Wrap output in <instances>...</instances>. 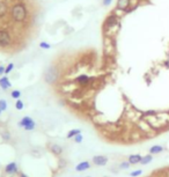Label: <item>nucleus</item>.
<instances>
[{
  "label": "nucleus",
  "instance_id": "nucleus-1",
  "mask_svg": "<svg viewBox=\"0 0 169 177\" xmlns=\"http://www.w3.org/2000/svg\"><path fill=\"white\" fill-rule=\"evenodd\" d=\"M9 15L13 22L18 25H22L27 21L28 18V8L23 1H16L14 2L12 7L9 8Z\"/></svg>",
  "mask_w": 169,
  "mask_h": 177
},
{
  "label": "nucleus",
  "instance_id": "nucleus-2",
  "mask_svg": "<svg viewBox=\"0 0 169 177\" xmlns=\"http://www.w3.org/2000/svg\"><path fill=\"white\" fill-rule=\"evenodd\" d=\"M59 78V72L58 68L56 66H50L44 73V80L46 84L49 85H53Z\"/></svg>",
  "mask_w": 169,
  "mask_h": 177
},
{
  "label": "nucleus",
  "instance_id": "nucleus-3",
  "mask_svg": "<svg viewBox=\"0 0 169 177\" xmlns=\"http://www.w3.org/2000/svg\"><path fill=\"white\" fill-rule=\"evenodd\" d=\"M13 38L7 29H0V48H7L12 44Z\"/></svg>",
  "mask_w": 169,
  "mask_h": 177
},
{
  "label": "nucleus",
  "instance_id": "nucleus-4",
  "mask_svg": "<svg viewBox=\"0 0 169 177\" xmlns=\"http://www.w3.org/2000/svg\"><path fill=\"white\" fill-rule=\"evenodd\" d=\"M20 126H22L25 130L27 131H33L34 129L36 127V123L34 122V119L31 117H29V116H26V117H23L21 119V122L19 123Z\"/></svg>",
  "mask_w": 169,
  "mask_h": 177
},
{
  "label": "nucleus",
  "instance_id": "nucleus-5",
  "mask_svg": "<svg viewBox=\"0 0 169 177\" xmlns=\"http://www.w3.org/2000/svg\"><path fill=\"white\" fill-rule=\"evenodd\" d=\"M117 23H118V19L115 16V15H110V16H108V18L105 19V21H104V30L114 28V27L116 26Z\"/></svg>",
  "mask_w": 169,
  "mask_h": 177
},
{
  "label": "nucleus",
  "instance_id": "nucleus-6",
  "mask_svg": "<svg viewBox=\"0 0 169 177\" xmlns=\"http://www.w3.org/2000/svg\"><path fill=\"white\" fill-rule=\"evenodd\" d=\"M9 14V7L6 0H0V20L5 19Z\"/></svg>",
  "mask_w": 169,
  "mask_h": 177
},
{
  "label": "nucleus",
  "instance_id": "nucleus-7",
  "mask_svg": "<svg viewBox=\"0 0 169 177\" xmlns=\"http://www.w3.org/2000/svg\"><path fill=\"white\" fill-rule=\"evenodd\" d=\"M131 0H117V4H116V7L117 9L122 11V12H126L129 11V8L131 6Z\"/></svg>",
  "mask_w": 169,
  "mask_h": 177
},
{
  "label": "nucleus",
  "instance_id": "nucleus-8",
  "mask_svg": "<svg viewBox=\"0 0 169 177\" xmlns=\"http://www.w3.org/2000/svg\"><path fill=\"white\" fill-rule=\"evenodd\" d=\"M93 163L98 167H102L108 163V157L104 156V155H96V156L93 157Z\"/></svg>",
  "mask_w": 169,
  "mask_h": 177
},
{
  "label": "nucleus",
  "instance_id": "nucleus-9",
  "mask_svg": "<svg viewBox=\"0 0 169 177\" xmlns=\"http://www.w3.org/2000/svg\"><path fill=\"white\" fill-rule=\"evenodd\" d=\"M91 81V79L88 77V75H85V74H82V75H79L78 78L75 79V82L77 84H79L80 86H87L89 85V82Z\"/></svg>",
  "mask_w": 169,
  "mask_h": 177
},
{
  "label": "nucleus",
  "instance_id": "nucleus-10",
  "mask_svg": "<svg viewBox=\"0 0 169 177\" xmlns=\"http://www.w3.org/2000/svg\"><path fill=\"white\" fill-rule=\"evenodd\" d=\"M5 171H6V174H8V175L16 174V172H18V164L15 163V162L8 163L6 167H5Z\"/></svg>",
  "mask_w": 169,
  "mask_h": 177
},
{
  "label": "nucleus",
  "instance_id": "nucleus-11",
  "mask_svg": "<svg viewBox=\"0 0 169 177\" xmlns=\"http://www.w3.org/2000/svg\"><path fill=\"white\" fill-rule=\"evenodd\" d=\"M11 87H12V84H11L9 79L7 78V77H2V78H0V88H1V89L6 90V89L11 88Z\"/></svg>",
  "mask_w": 169,
  "mask_h": 177
},
{
  "label": "nucleus",
  "instance_id": "nucleus-12",
  "mask_svg": "<svg viewBox=\"0 0 169 177\" xmlns=\"http://www.w3.org/2000/svg\"><path fill=\"white\" fill-rule=\"evenodd\" d=\"M89 168H91V163H89L88 161H84V162H80V163L75 167V170L85 171V170H87V169H89Z\"/></svg>",
  "mask_w": 169,
  "mask_h": 177
},
{
  "label": "nucleus",
  "instance_id": "nucleus-13",
  "mask_svg": "<svg viewBox=\"0 0 169 177\" xmlns=\"http://www.w3.org/2000/svg\"><path fill=\"white\" fill-rule=\"evenodd\" d=\"M143 156L139 155V154H133V155H130L129 156V162L130 164H137V163H140Z\"/></svg>",
  "mask_w": 169,
  "mask_h": 177
},
{
  "label": "nucleus",
  "instance_id": "nucleus-14",
  "mask_svg": "<svg viewBox=\"0 0 169 177\" xmlns=\"http://www.w3.org/2000/svg\"><path fill=\"white\" fill-rule=\"evenodd\" d=\"M50 149H51V152L55 154V155H60V154L63 153V148H61L59 145H56V144L51 145Z\"/></svg>",
  "mask_w": 169,
  "mask_h": 177
},
{
  "label": "nucleus",
  "instance_id": "nucleus-15",
  "mask_svg": "<svg viewBox=\"0 0 169 177\" xmlns=\"http://www.w3.org/2000/svg\"><path fill=\"white\" fill-rule=\"evenodd\" d=\"M162 151H163V147L162 146H159V145H155V146H153V147L150 148L151 154H159V153H161Z\"/></svg>",
  "mask_w": 169,
  "mask_h": 177
},
{
  "label": "nucleus",
  "instance_id": "nucleus-16",
  "mask_svg": "<svg viewBox=\"0 0 169 177\" xmlns=\"http://www.w3.org/2000/svg\"><path fill=\"white\" fill-rule=\"evenodd\" d=\"M79 133H81V132H80V130H78V129L71 130V131L67 133V139H73V138L75 137L77 134H79Z\"/></svg>",
  "mask_w": 169,
  "mask_h": 177
},
{
  "label": "nucleus",
  "instance_id": "nucleus-17",
  "mask_svg": "<svg viewBox=\"0 0 169 177\" xmlns=\"http://www.w3.org/2000/svg\"><path fill=\"white\" fill-rule=\"evenodd\" d=\"M153 160V156L152 155H146V156H144L143 159H141V161H140V163L141 164H147V163H150L151 161Z\"/></svg>",
  "mask_w": 169,
  "mask_h": 177
},
{
  "label": "nucleus",
  "instance_id": "nucleus-18",
  "mask_svg": "<svg viewBox=\"0 0 169 177\" xmlns=\"http://www.w3.org/2000/svg\"><path fill=\"white\" fill-rule=\"evenodd\" d=\"M15 108L18 109V110H22L23 108H25V104H23V102L21 101V100H16V102H15Z\"/></svg>",
  "mask_w": 169,
  "mask_h": 177
},
{
  "label": "nucleus",
  "instance_id": "nucleus-19",
  "mask_svg": "<svg viewBox=\"0 0 169 177\" xmlns=\"http://www.w3.org/2000/svg\"><path fill=\"white\" fill-rule=\"evenodd\" d=\"M73 140H74V143H77V144H80V143H82V140H84V137H82V134H81V133H79V134H77L75 137L73 138Z\"/></svg>",
  "mask_w": 169,
  "mask_h": 177
},
{
  "label": "nucleus",
  "instance_id": "nucleus-20",
  "mask_svg": "<svg viewBox=\"0 0 169 177\" xmlns=\"http://www.w3.org/2000/svg\"><path fill=\"white\" fill-rule=\"evenodd\" d=\"M39 48L41 49H44V50H49V49H51V44H49L46 42H41L39 43Z\"/></svg>",
  "mask_w": 169,
  "mask_h": 177
},
{
  "label": "nucleus",
  "instance_id": "nucleus-21",
  "mask_svg": "<svg viewBox=\"0 0 169 177\" xmlns=\"http://www.w3.org/2000/svg\"><path fill=\"white\" fill-rule=\"evenodd\" d=\"M14 70V64L13 63H9L8 65L6 66V70H5V74H9Z\"/></svg>",
  "mask_w": 169,
  "mask_h": 177
},
{
  "label": "nucleus",
  "instance_id": "nucleus-22",
  "mask_svg": "<svg viewBox=\"0 0 169 177\" xmlns=\"http://www.w3.org/2000/svg\"><path fill=\"white\" fill-rule=\"evenodd\" d=\"M11 96L14 98V100H19L20 96H21V92L20 90H13L11 93Z\"/></svg>",
  "mask_w": 169,
  "mask_h": 177
},
{
  "label": "nucleus",
  "instance_id": "nucleus-23",
  "mask_svg": "<svg viewBox=\"0 0 169 177\" xmlns=\"http://www.w3.org/2000/svg\"><path fill=\"white\" fill-rule=\"evenodd\" d=\"M7 109V102L5 100H0V110L1 111H5Z\"/></svg>",
  "mask_w": 169,
  "mask_h": 177
},
{
  "label": "nucleus",
  "instance_id": "nucleus-24",
  "mask_svg": "<svg viewBox=\"0 0 169 177\" xmlns=\"http://www.w3.org/2000/svg\"><path fill=\"white\" fill-rule=\"evenodd\" d=\"M119 168L121 169H129L130 168V162L128 161V162H122V163L119 164Z\"/></svg>",
  "mask_w": 169,
  "mask_h": 177
},
{
  "label": "nucleus",
  "instance_id": "nucleus-25",
  "mask_svg": "<svg viewBox=\"0 0 169 177\" xmlns=\"http://www.w3.org/2000/svg\"><path fill=\"white\" fill-rule=\"evenodd\" d=\"M141 174H143V170H140V169H139V170L132 171V172H131L130 175H131L132 177H137V176H139V175H141Z\"/></svg>",
  "mask_w": 169,
  "mask_h": 177
},
{
  "label": "nucleus",
  "instance_id": "nucleus-26",
  "mask_svg": "<svg viewBox=\"0 0 169 177\" xmlns=\"http://www.w3.org/2000/svg\"><path fill=\"white\" fill-rule=\"evenodd\" d=\"M2 138H4V140L8 141V140L11 139V134H9L8 132H2Z\"/></svg>",
  "mask_w": 169,
  "mask_h": 177
},
{
  "label": "nucleus",
  "instance_id": "nucleus-27",
  "mask_svg": "<svg viewBox=\"0 0 169 177\" xmlns=\"http://www.w3.org/2000/svg\"><path fill=\"white\" fill-rule=\"evenodd\" d=\"M111 2H112V0H102V5L103 6H109Z\"/></svg>",
  "mask_w": 169,
  "mask_h": 177
},
{
  "label": "nucleus",
  "instance_id": "nucleus-28",
  "mask_svg": "<svg viewBox=\"0 0 169 177\" xmlns=\"http://www.w3.org/2000/svg\"><path fill=\"white\" fill-rule=\"evenodd\" d=\"M5 70H6V67H5V66L0 65V75L5 74Z\"/></svg>",
  "mask_w": 169,
  "mask_h": 177
},
{
  "label": "nucleus",
  "instance_id": "nucleus-29",
  "mask_svg": "<svg viewBox=\"0 0 169 177\" xmlns=\"http://www.w3.org/2000/svg\"><path fill=\"white\" fill-rule=\"evenodd\" d=\"M20 177H27V176L25 175V174H22V172H21V174H20Z\"/></svg>",
  "mask_w": 169,
  "mask_h": 177
},
{
  "label": "nucleus",
  "instance_id": "nucleus-30",
  "mask_svg": "<svg viewBox=\"0 0 169 177\" xmlns=\"http://www.w3.org/2000/svg\"><path fill=\"white\" fill-rule=\"evenodd\" d=\"M1 112H2V111H1V110H0V115H1Z\"/></svg>",
  "mask_w": 169,
  "mask_h": 177
},
{
  "label": "nucleus",
  "instance_id": "nucleus-31",
  "mask_svg": "<svg viewBox=\"0 0 169 177\" xmlns=\"http://www.w3.org/2000/svg\"><path fill=\"white\" fill-rule=\"evenodd\" d=\"M104 177H110V176H104Z\"/></svg>",
  "mask_w": 169,
  "mask_h": 177
},
{
  "label": "nucleus",
  "instance_id": "nucleus-32",
  "mask_svg": "<svg viewBox=\"0 0 169 177\" xmlns=\"http://www.w3.org/2000/svg\"><path fill=\"white\" fill-rule=\"evenodd\" d=\"M87 177H91V176H87Z\"/></svg>",
  "mask_w": 169,
  "mask_h": 177
}]
</instances>
